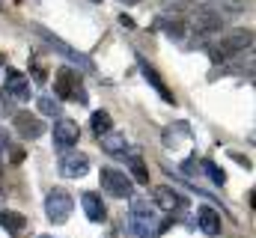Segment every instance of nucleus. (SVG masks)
<instances>
[{
  "instance_id": "f257e3e1",
  "label": "nucleus",
  "mask_w": 256,
  "mask_h": 238,
  "mask_svg": "<svg viewBox=\"0 0 256 238\" xmlns=\"http://www.w3.org/2000/svg\"><path fill=\"white\" fill-rule=\"evenodd\" d=\"M155 232H158V212H155V202H149V200H131V212H128V236L152 238Z\"/></svg>"
},
{
  "instance_id": "f03ea898",
  "label": "nucleus",
  "mask_w": 256,
  "mask_h": 238,
  "mask_svg": "<svg viewBox=\"0 0 256 238\" xmlns=\"http://www.w3.org/2000/svg\"><path fill=\"white\" fill-rule=\"evenodd\" d=\"M250 45H254V33L250 30H236V33L224 36L220 42H214L212 51H208V57L214 60V62H226V60L238 57L242 51H250Z\"/></svg>"
},
{
  "instance_id": "7ed1b4c3",
  "label": "nucleus",
  "mask_w": 256,
  "mask_h": 238,
  "mask_svg": "<svg viewBox=\"0 0 256 238\" xmlns=\"http://www.w3.org/2000/svg\"><path fill=\"white\" fill-rule=\"evenodd\" d=\"M224 12L218 9V6H212V3H202V6H196L191 12V21H185V27L194 30L196 36H212V33H218L220 27H224Z\"/></svg>"
},
{
  "instance_id": "20e7f679",
  "label": "nucleus",
  "mask_w": 256,
  "mask_h": 238,
  "mask_svg": "<svg viewBox=\"0 0 256 238\" xmlns=\"http://www.w3.org/2000/svg\"><path fill=\"white\" fill-rule=\"evenodd\" d=\"M54 92H57V98H72L78 104H86L90 102L86 90L80 86V74L72 72V68H60L54 74Z\"/></svg>"
},
{
  "instance_id": "39448f33",
  "label": "nucleus",
  "mask_w": 256,
  "mask_h": 238,
  "mask_svg": "<svg viewBox=\"0 0 256 238\" xmlns=\"http://www.w3.org/2000/svg\"><path fill=\"white\" fill-rule=\"evenodd\" d=\"M72 208H74V200L66 188H51L48 190V200H45V214L51 224H66L72 218Z\"/></svg>"
},
{
  "instance_id": "423d86ee",
  "label": "nucleus",
  "mask_w": 256,
  "mask_h": 238,
  "mask_svg": "<svg viewBox=\"0 0 256 238\" xmlns=\"http://www.w3.org/2000/svg\"><path fill=\"white\" fill-rule=\"evenodd\" d=\"M98 182H102V190H104V194H110V196H116V200H128V196L134 194V184H131V178H128L122 170L102 167Z\"/></svg>"
},
{
  "instance_id": "0eeeda50",
  "label": "nucleus",
  "mask_w": 256,
  "mask_h": 238,
  "mask_svg": "<svg viewBox=\"0 0 256 238\" xmlns=\"http://www.w3.org/2000/svg\"><path fill=\"white\" fill-rule=\"evenodd\" d=\"M36 33H39V36H42V39H45V42H48V45H51V48H54L57 54H63V57L68 60V62L80 66L84 72H92V68H96V66H92V60H90V57H84L80 51H74V48H72L68 42H63V39H60V36H54V33H48L45 27H36Z\"/></svg>"
},
{
  "instance_id": "6e6552de",
  "label": "nucleus",
  "mask_w": 256,
  "mask_h": 238,
  "mask_svg": "<svg viewBox=\"0 0 256 238\" xmlns=\"http://www.w3.org/2000/svg\"><path fill=\"white\" fill-rule=\"evenodd\" d=\"M3 90H6L12 98H18V102H27V98H30V80H27V74L18 72V68H6Z\"/></svg>"
},
{
  "instance_id": "1a4fd4ad",
  "label": "nucleus",
  "mask_w": 256,
  "mask_h": 238,
  "mask_svg": "<svg viewBox=\"0 0 256 238\" xmlns=\"http://www.w3.org/2000/svg\"><path fill=\"white\" fill-rule=\"evenodd\" d=\"M78 137H80V128H78L74 119H60V122H54V146H57L60 152H66L68 146H74Z\"/></svg>"
},
{
  "instance_id": "9d476101",
  "label": "nucleus",
  "mask_w": 256,
  "mask_h": 238,
  "mask_svg": "<svg viewBox=\"0 0 256 238\" xmlns=\"http://www.w3.org/2000/svg\"><path fill=\"white\" fill-rule=\"evenodd\" d=\"M86 170H90V158L84 152H68V155L60 158V173L66 178H78V176H84Z\"/></svg>"
},
{
  "instance_id": "9b49d317",
  "label": "nucleus",
  "mask_w": 256,
  "mask_h": 238,
  "mask_svg": "<svg viewBox=\"0 0 256 238\" xmlns=\"http://www.w3.org/2000/svg\"><path fill=\"white\" fill-rule=\"evenodd\" d=\"M15 128L24 140H36V137L45 134V122L39 116H33V114H15Z\"/></svg>"
},
{
  "instance_id": "f8f14e48",
  "label": "nucleus",
  "mask_w": 256,
  "mask_h": 238,
  "mask_svg": "<svg viewBox=\"0 0 256 238\" xmlns=\"http://www.w3.org/2000/svg\"><path fill=\"white\" fill-rule=\"evenodd\" d=\"M196 224H200V230L206 232V236H220V212H214L212 206H200L196 208Z\"/></svg>"
},
{
  "instance_id": "ddd939ff",
  "label": "nucleus",
  "mask_w": 256,
  "mask_h": 238,
  "mask_svg": "<svg viewBox=\"0 0 256 238\" xmlns=\"http://www.w3.org/2000/svg\"><path fill=\"white\" fill-rule=\"evenodd\" d=\"M80 206H84V212H86V218H90L92 224H102V220H104V214H108V208H104L102 196H98V194H92V190H84V194H80Z\"/></svg>"
},
{
  "instance_id": "4468645a",
  "label": "nucleus",
  "mask_w": 256,
  "mask_h": 238,
  "mask_svg": "<svg viewBox=\"0 0 256 238\" xmlns=\"http://www.w3.org/2000/svg\"><path fill=\"white\" fill-rule=\"evenodd\" d=\"M155 206H161L164 212H179V208H185V196L176 194L173 188L161 184V188L155 190Z\"/></svg>"
},
{
  "instance_id": "2eb2a0df",
  "label": "nucleus",
  "mask_w": 256,
  "mask_h": 238,
  "mask_svg": "<svg viewBox=\"0 0 256 238\" xmlns=\"http://www.w3.org/2000/svg\"><path fill=\"white\" fill-rule=\"evenodd\" d=\"M143 78H146V84H152V86H155V90L161 92V98H164L167 104H173V102H176V98H173V92L167 90V84L161 80V74H158V72H155L152 66H146V62H143Z\"/></svg>"
},
{
  "instance_id": "dca6fc26",
  "label": "nucleus",
  "mask_w": 256,
  "mask_h": 238,
  "mask_svg": "<svg viewBox=\"0 0 256 238\" xmlns=\"http://www.w3.org/2000/svg\"><path fill=\"white\" fill-rule=\"evenodd\" d=\"M128 167H131V176L137 184H149V173H146V164L140 161V152L137 149H131L128 152Z\"/></svg>"
},
{
  "instance_id": "f3484780",
  "label": "nucleus",
  "mask_w": 256,
  "mask_h": 238,
  "mask_svg": "<svg viewBox=\"0 0 256 238\" xmlns=\"http://www.w3.org/2000/svg\"><path fill=\"white\" fill-rule=\"evenodd\" d=\"M102 149H104L108 155H122L128 149L126 134H104V137H102Z\"/></svg>"
},
{
  "instance_id": "a211bd4d",
  "label": "nucleus",
  "mask_w": 256,
  "mask_h": 238,
  "mask_svg": "<svg viewBox=\"0 0 256 238\" xmlns=\"http://www.w3.org/2000/svg\"><path fill=\"white\" fill-rule=\"evenodd\" d=\"M0 226L9 230V232H21V230L27 226V218L18 214V212H3V214H0Z\"/></svg>"
},
{
  "instance_id": "6ab92c4d",
  "label": "nucleus",
  "mask_w": 256,
  "mask_h": 238,
  "mask_svg": "<svg viewBox=\"0 0 256 238\" xmlns=\"http://www.w3.org/2000/svg\"><path fill=\"white\" fill-rule=\"evenodd\" d=\"M110 125H114V122H110V114H108V110H96V114H92V131H96L98 137L110 134Z\"/></svg>"
},
{
  "instance_id": "aec40b11",
  "label": "nucleus",
  "mask_w": 256,
  "mask_h": 238,
  "mask_svg": "<svg viewBox=\"0 0 256 238\" xmlns=\"http://www.w3.org/2000/svg\"><path fill=\"white\" fill-rule=\"evenodd\" d=\"M200 167H202V173H206V176L212 178L214 184H226V173H224V170H220V167H218L214 161L202 158V161H200Z\"/></svg>"
},
{
  "instance_id": "412c9836",
  "label": "nucleus",
  "mask_w": 256,
  "mask_h": 238,
  "mask_svg": "<svg viewBox=\"0 0 256 238\" xmlns=\"http://www.w3.org/2000/svg\"><path fill=\"white\" fill-rule=\"evenodd\" d=\"M36 104H39V110H42L45 116H60V102H57V98L42 96V98H36Z\"/></svg>"
},
{
  "instance_id": "4be33fe9",
  "label": "nucleus",
  "mask_w": 256,
  "mask_h": 238,
  "mask_svg": "<svg viewBox=\"0 0 256 238\" xmlns=\"http://www.w3.org/2000/svg\"><path fill=\"white\" fill-rule=\"evenodd\" d=\"M33 80H36V84H45V80H48V68H45L42 62H33Z\"/></svg>"
},
{
  "instance_id": "5701e85b",
  "label": "nucleus",
  "mask_w": 256,
  "mask_h": 238,
  "mask_svg": "<svg viewBox=\"0 0 256 238\" xmlns=\"http://www.w3.org/2000/svg\"><path fill=\"white\" fill-rule=\"evenodd\" d=\"M9 149V134H6V128H0V155Z\"/></svg>"
},
{
  "instance_id": "b1692460",
  "label": "nucleus",
  "mask_w": 256,
  "mask_h": 238,
  "mask_svg": "<svg viewBox=\"0 0 256 238\" xmlns=\"http://www.w3.org/2000/svg\"><path fill=\"white\" fill-rule=\"evenodd\" d=\"M120 24H122V27H126V30H134V21H131V18H128V15H120Z\"/></svg>"
},
{
  "instance_id": "393cba45",
  "label": "nucleus",
  "mask_w": 256,
  "mask_h": 238,
  "mask_svg": "<svg viewBox=\"0 0 256 238\" xmlns=\"http://www.w3.org/2000/svg\"><path fill=\"white\" fill-rule=\"evenodd\" d=\"M12 161H15V164L24 161V149H12Z\"/></svg>"
},
{
  "instance_id": "a878e982",
  "label": "nucleus",
  "mask_w": 256,
  "mask_h": 238,
  "mask_svg": "<svg viewBox=\"0 0 256 238\" xmlns=\"http://www.w3.org/2000/svg\"><path fill=\"white\" fill-rule=\"evenodd\" d=\"M3 212H6V208H3V196H0V214H3Z\"/></svg>"
},
{
  "instance_id": "bb28decb",
  "label": "nucleus",
  "mask_w": 256,
  "mask_h": 238,
  "mask_svg": "<svg viewBox=\"0 0 256 238\" xmlns=\"http://www.w3.org/2000/svg\"><path fill=\"white\" fill-rule=\"evenodd\" d=\"M126 3H140V0H126Z\"/></svg>"
},
{
  "instance_id": "cd10ccee",
  "label": "nucleus",
  "mask_w": 256,
  "mask_h": 238,
  "mask_svg": "<svg viewBox=\"0 0 256 238\" xmlns=\"http://www.w3.org/2000/svg\"><path fill=\"white\" fill-rule=\"evenodd\" d=\"M3 60H6V57H3V54H0V66H3Z\"/></svg>"
},
{
  "instance_id": "c85d7f7f",
  "label": "nucleus",
  "mask_w": 256,
  "mask_h": 238,
  "mask_svg": "<svg viewBox=\"0 0 256 238\" xmlns=\"http://www.w3.org/2000/svg\"><path fill=\"white\" fill-rule=\"evenodd\" d=\"M39 238H51V236H39Z\"/></svg>"
}]
</instances>
